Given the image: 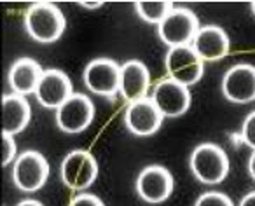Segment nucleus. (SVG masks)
I'll return each instance as SVG.
<instances>
[{
    "instance_id": "412c9836",
    "label": "nucleus",
    "mask_w": 255,
    "mask_h": 206,
    "mask_svg": "<svg viewBox=\"0 0 255 206\" xmlns=\"http://www.w3.org/2000/svg\"><path fill=\"white\" fill-rule=\"evenodd\" d=\"M241 140L245 145L255 150V110L250 112L241 124Z\"/></svg>"
},
{
    "instance_id": "bb28decb",
    "label": "nucleus",
    "mask_w": 255,
    "mask_h": 206,
    "mask_svg": "<svg viewBox=\"0 0 255 206\" xmlns=\"http://www.w3.org/2000/svg\"><path fill=\"white\" fill-rule=\"evenodd\" d=\"M250 9H252V14L255 16V0H254V2H252V4H250Z\"/></svg>"
},
{
    "instance_id": "aec40b11",
    "label": "nucleus",
    "mask_w": 255,
    "mask_h": 206,
    "mask_svg": "<svg viewBox=\"0 0 255 206\" xmlns=\"http://www.w3.org/2000/svg\"><path fill=\"white\" fill-rule=\"evenodd\" d=\"M18 159V147L12 135L2 133V166H9Z\"/></svg>"
},
{
    "instance_id": "5701e85b",
    "label": "nucleus",
    "mask_w": 255,
    "mask_h": 206,
    "mask_svg": "<svg viewBox=\"0 0 255 206\" xmlns=\"http://www.w3.org/2000/svg\"><path fill=\"white\" fill-rule=\"evenodd\" d=\"M77 5H81V7L88 9V11H95V9H100L103 5V2H100V0H96V2H93V0H79Z\"/></svg>"
},
{
    "instance_id": "4be33fe9",
    "label": "nucleus",
    "mask_w": 255,
    "mask_h": 206,
    "mask_svg": "<svg viewBox=\"0 0 255 206\" xmlns=\"http://www.w3.org/2000/svg\"><path fill=\"white\" fill-rule=\"evenodd\" d=\"M68 206H105V203L91 192H81L72 199Z\"/></svg>"
},
{
    "instance_id": "39448f33",
    "label": "nucleus",
    "mask_w": 255,
    "mask_h": 206,
    "mask_svg": "<svg viewBox=\"0 0 255 206\" xmlns=\"http://www.w3.org/2000/svg\"><path fill=\"white\" fill-rule=\"evenodd\" d=\"M199 30L198 16L185 7H173L171 12L157 26V35L161 42L168 47L191 46Z\"/></svg>"
},
{
    "instance_id": "9d476101",
    "label": "nucleus",
    "mask_w": 255,
    "mask_h": 206,
    "mask_svg": "<svg viewBox=\"0 0 255 206\" xmlns=\"http://www.w3.org/2000/svg\"><path fill=\"white\" fill-rule=\"evenodd\" d=\"M150 100L163 114V117H182L191 108L192 96L187 86H182L171 79L159 81L152 89Z\"/></svg>"
},
{
    "instance_id": "7ed1b4c3",
    "label": "nucleus",
    "mask_w": 255,
    "mask_h": 206,
    "mask_svg": "<svg viewBox=\"0 0 255 206\" xmlns=\"http://www.w3.org/2000/svg\"><path fill=\"white\" fill-rule=\"evenodd\" d=\"M98 177V163L89 150H70L60 164V178L67 189L84 192Z\"/></svg>"
},
{
    "instance_id": "1a4fd4ad",
    "label": "nucleus",
    "mask_w": 255,
    "mask_h": 206,
    "mask_svg": "<svg viewBox=\"0 0 255 206\" xmlns=\"http://www.w3.org/2000/svg\"><path fill=\"white\" fill-rule=\"evenodd\" d=\"M82 81L89 93L98 96H114L119 93L121 65L110 58H96L86 65Z\"/></svg>"
},
{
    "instance_id": "b1692460",
    "label": "nucleus",
    "mask_w": 255,
    "mask_h": 206,
    "mask_svg": "<svg viewBox=\"0 0 255 206\" xmlns=\"http://www.w3.org/2000/svg\"><path fill=\"white\" fill-rule=\"evenodd\" d=\"M238 206H255V191L248 192L247 196H243Z\"/></svg>"
},
{
    "instance_id": "a878e982",
    "label": "nucleus",
    "mask_w": 255,
    "mask_h": 206,
    "mask_svg": "<svg viewBox=\"0 0 255 206\" xmlns=\"http://www.w3.org/2000/svg\"><path fill=\"white\" fill-rule=\"evenodd\" d=\"M16 206H44V205L40 201H37V199H23Z\"/></svg>"
},
{
    "instance_id": "4468645a",
    "label": "nucleus",
    "mask_w": 255,
    "mask_h": 206,
    "mask_svg": "<svg viewBox=\"0 0 255 206\" xmlns=\"http://www.w3.org/2000/svg\"><path fill=\"white\" fill-rule=\"evenodd\" d=\"M150 88V72L140 60H128L121 65L119 95L128 103L147 98Z\"/></svg>"
},
{
    "instance_id": "f8f14e48",
    "label": "nucleus",
    "mask_w": 255,
    "mask_h": 206,
    "mask_svg": "<svg viewBox=\"0 0 255 206\" xmlns=\"http://www.w3.org/2000/svg\"><path fill=\"white\" fill-rule=\"evenodd\" d=\"M163 114L157 110L154 102L150 98L138 100L135 103H129L124 112V126L133 136H152L159 131L163 124Z\"/></svg>"
},
{
    "instance_id": "f03ea898",
    "label": "nucleus",
    "mask_w": 255,
    "mask_h": 206,
    "mask_svg": "<svg viewBox=\"0 0 255 206\" xmlns=\"http://www.w3.org/2000/svg\"><path fill=\"white\" fill-rule=\"evenodd\" d=\"M189 170L196 180L205 185L222 184L229 175V157L217 143H199L189 156Z\"/></svg>"
},
{
    "instance_id": "9b49d317",
    "label": "nucleus",
    "mask_w": 255,
    "mask_h": 206,
    "mask_svg": "<svg viewBox=\"0 0 255 206\" xmlns=\"http://www.w3.org/2000/svg\"><path fill=\"white\" fill-rule=\"evenodd\" d=\"M220 89L224 98L236 105H248L255 102V67L248 63L231 67L224 74Z\"/></svg>"
},
{
    "instance_id": "a211bd4d",
    "label": "nucleus",
    "mask_w": 255,
    "mask_h": 206,
    "mask_svg": "<svg viewBox=\"0 0 255 206\" xmlns=\"http://www.w3.org/2000/svg\"><path fill=\"white\" fill-rule=\"evenodd\" d=\"M173 5L168 0H138L135 2V12L145 23L159 26L163 19L171 12Z\"/></svg>"
},
{
    "instance_id": "0eeeda50",
    "label": "nucleus",
    "mask_w": 255,
    "mask_h": 206,
    "mask_svg": "<svg viewBox=\"0 0 255 206\" xmlns=\"http://www.w3.org/2000/svg\"><path fill=\"white\" fill-rule=\"evenodd\" d=\"M138 198L147 205H161L173 194L175 180L170 170L161 164H149L138 173L135 182Z\"/></svg>"
},
{
    "instance_id": "dca6fc26",
    "label": "nucleus",
    "mask_w": 255,
    "mask_h": 206,
    "mask_svg": "<svg viewBox=\"0 0 255 206\" xmlns=\"http://www.w3.org/2000/svg\"><path fill=\"white\" fill-rule=\"evenodd\" d=\"M44 70L33 58H19L11 65L7 74L9 88L14 95L28 96L35 95Z\"/></svg>"
},
{
    "instance_id": "393cba45",
    "label": "nucleus",
    "mask_w": 255,
    "mask_h": 206,
    "mask_svg": "<svg viewBox=\"0 0 255 206\" xmlns=\"http://www.w3.org/2000/svg\"><path fill=\"white\" fill-rule=\"evenodd\" d=\"M248 173L255 180V150H252L250 157H248Z\"/></svg>"
},
{
    "instance_id": "6e6552de",
    "label": "nucleus",
    "mask_w": 255,
    "mask_h": 206,
    "mask_svg": "<svg viewBox=\"0 0 255 206\" xmlns=\"http://www.w3.org/2000/svg\"><path fill=\"white\" fill-rule=\"evenodd\" d=\"M56 126L61 133L79 135L91 126L95 119V103L82 93H74L56 110Z\"/></svg>"
},
{
    "instance_id": "ddd939ff",
    "label": "nucleus",
    "mask_w": 255,
    "mask_h": 206,
    "mask_svg": "<svg viewBox=\"0 0 255 206\" xmlns=\"http://www.w3.org/2000/svg\"><path fill=\"white\" fill-rule=\"evenodd\" d=\"M72 95H74L72 81L65 72L58 70V68L44 70L35 91V98L39 105H42L44 108L58 110Z\"/></svg>"
},
{
    "instance_id": "f257e3e1",
    "label": "nucleus",
    "mask_w": 255,
    "mask_h": 206,
    "mask_svg": "<svg viewBox=\"0 0 255 206\" xmlns=\"http://www.w3.org/2000/svg\"><path fill=\"white\" fill-rule=\"evenodd\" d=\"M67 28V19L61 9L53 2H35L25 14V30L39 44H53L61 39Z\"/></svg>"
},
{
    "instance_id": "423d86ee",
    "label": "nucleus",
    "mask_w": 255,
    "mask_h": 206,
    "mask_svg": "<svg viewBox=\"0 0 255 206\" xmlns=\"http://www.w3.org/2000/svg\"><path fill=\"white\" fill-rule=\"evenodd\" d=\"M168 79L182 86H194L205 75V61L196 54L191 46L171 47L164 56Z\"/></svg>"
},
{
    "instance_id": "6ab92c4d",
    "label": "nucleus",
    "mask_w": 255,
    "mask_h": 206,
    "mask_svg": "<svg viewBox=\"0 0 255 206\" xmlns=\"http://www.w3.org/2000/svg\"><path fill=\"white\" fill-rule=\"evenodd\" d=\"M194 206H234L233 199L224 192H203L194 201Z\"/></svg>"
},
{
    "instance_id": "20e7f679",
    "label": "nucleus",
    "mask_w": 255,
    "mask_h": 206,
    "mask_svg": "<svg viewBox=\"0 0 255 206\" xmlns=\"http://www.w3.org/2000/svg\"><path fill=\"white\" fill-rule=\"evenodd\" d=\"M49 178V163L39 150H25L12 163V184L19 192L32 194L46 185Z\"/></svg>"
},
{
    "instance_id": "2eb2a0df",
    "label": "nucleus",
    "mask_w": 255,
    "mask_h": 206,
    "mask_svg": "<svg viewBox=\"0 0 255 206\" xmlns=\"http://www.w3.org/2000/svg\"><path fill=\"white\" fill-rule=\"evenodd\" d=\"M191 47L196 51L203 61H220L229 54L231 51V40L226 30L217 25H205L199 26Z\"/></svg>"
},
{
    "instance_id": "f3484780",
    "label": "nucleus",
    "mask_w": 255,
    "mask_h": 206,
    "mask_svg": "<svg viewBox=\"0 0 255 206\" xmlns=\"http://www.w3.org/2000/svg\"><path fill=\"white\" fill-rule=\"evenodd\" d=\"M32 119V108L26 102V96L4 95L2 96V133L7 135H19L25 131Z\"/></svg>"
}]
</instances>
